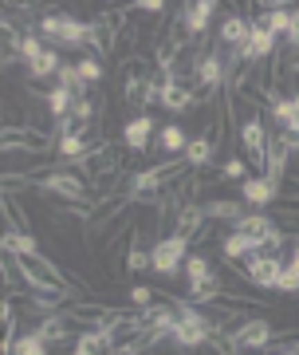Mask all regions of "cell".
Here are the masks:
<instances>
[{
    "instance_id": "cell-1",
    "label": "cell",
    "mask_w": 299,
    "mask_h": 355,
    "mask_svg": "<svg viewBox=\"0 0 299 355\" xmlns=\"http://www.w3.org/2000/svg\"><path fill=\"white\" fill-rule=\"evenodd\" d=\"M174 308H177V324H174V336H170V343H174V347L197 352V347H209V340L217 336V331H224V320L205 316L197 304H189L185 296H181V300H174Z\"/></svg>"
},
{
    "instance_id": "cell-2",
    "label": "cell",
    "mask_w": 299,
    "mask_h": 355,
    "mask_svg": "<svg viewBox=\"0 0 299 355\" xmlns=\"http://www.w3.org/2000/svg\"><path fill=\"white\" fill-rule=\"evenodd\" d=\"M75 170L87 178V186H95V190L102 193L123 178V154H118L114 142H99V146H91V150L75 162Z\"/></svg>"
},
{
    "instance_id": "cell-3",
    "label": "cell",
    "mask_w": 299,
    "mask_h": 355,
    "mask_svg": "<svg viewBox=\"0 0 299 355\" xmlns=\"http://www.w3.org/2000/svg\"><path fill=\"white\" fill-rule=\"evenodd\" d=\"M39 36L55 44V48H83L87 44V20H79L71 12H48L39 16Z\"/></svg>"
},
{
    "instance_id": "cell-4",
    "label": "cell",
    "mask_w": 299,
    "mask_h": 355,
    "mask_svg": "<svg viewBox=\"0 0 299 355\" xmlns=\"http://www.w3.org/2000/svg\"><path fill=\"white\" fill-rule=\"evenodd\" d=\"M150 249H154V268H150V272H158V277L170 280V277H177V272L185 268L189 241L181 237V233H165V237H158Z\"/></svg>"
},
{
    "instance_id": "cell-5",
    "label": "cell",
    "mask_w": 299,
    "mask_h": 355,
    "mask_svg": "<svg viewBox=\"0 0 299 355\" xmlns=\"http://www.w3.org/2000/svg\"><path fill=\"white\" fill-rule=\"evenodd\" d=\"M284 265L287 257L284 253H268V249H260V253L244 257V280H248L252 288H275L280 284V277H284Z\"/></svg>"
},
{
    "instance_id": "cell-6",
    "label": "cell",
    "mask_w": 299,
    "mask_h": 355,
    "mask_svg": "<svg viewBox=\"0 0 299 355\" xmlns=\"http://www.w3.org/2000/svg\"><path fill=\"white\" fill-rule=\"evenodd\" d=\"M272 340H275V328L268 324V320H260V316L240 320L237 328H233V343H237V352H240V355L264 352V347H272Z\"/></svg>"
},
{
    "instance_id": "cell-7",
    "label": "cell",
    "mask_w": 299,
    "mask_h": 355,
    "mask_svg": "<svg viewBox=\"0 0 299 355\" xmlns=\"http://www.w3.org/2000/svg\"><path fill=\"white\" fill-rule=\"evenodd\" d=\"M217 8H221L217 0H189V4H181V12H177L181 36L197 44V40L205 36V28H209V20H212V12H217Z\"/></svg>"
},
{
    "instance_id": "cell-8",
    "label": "cell",
    "mask_w": 299,
    "mask_h": 355,
    "mask_svg": "<svg viewBox=\"0 0 299 355\" xmlns=\"http://www.w3.org/2000/svg\"><path fill=\"white\" fill-rule=\"evenodd\" d=\"M268 127H264V119L260 114H248L244 123H240V146L248 150V158H252V166H268Z\"/></svg>"
},
{
    "instance_id": "cell-9",
    "label": "cell",
    "mask_w": 299,
    "mask_h": 355,
    "mask_svg": "<svg viewBox=\"0 0 299 355\" xmlns=\"http://www.w3.org/2000/svg\"><path fill=\"white\" fill-rule=\"evenodd\" d=\"M275 51H280V40L260 20H252V40L244 48V64H268V60H275Z\"/></svg>"
},
{
    "instance_id": "cell-10",
    "label": "cell",
    "mask_w": 299,
    "mask_h": 355,
    "mask_svg": "<svg viewBox=\"0 0 299 355\" xmlns=\"http://www.w3.org/2000/svg\"><path fill=\"white\" fill-rule=\"evenodd\" d=\"M0 249L8 257H24V261H39V241L28 233V229H20V225H8L4 229V237H0Z\"/></svg>"
},
{
    "instance_id": "cell-11",
    "label": "cell",
    "mask_w": 299,
    "mask_h": 355,
    "mask_svg": "<svg viewBox=\"0 0 299 355\" xmlns=\"http://www.w3.org/2000/svg\"><path fill=\"white\" fill-rule=\"evenodd\" d=\"M205 225H209V221H205V209H201L197 198H189V202L174 214V233H181V237H185L189 245H193V237H197V233H201Z\"/></svg>"
},
{
    "instance_id": "cell-12",
    "label": "cell",
    "mask_w": 299,
    "mask_h": 355,
    "mask_svg": "<svg viewBox=\"0 0 299 355\" xmlns=\"http://www.w3.org/2000/svg\"><path fill=\"white\" fill-rule=\"evenodd\" d=\"M71 324H75L71 312H51V316H44V320L36 324V331L51 343V347H60V343H71V336H75Z\"/></svg>"
},
{
    "instance_id": "cell-13",
    "label": "cell",
    "mask_w": 299,
    "mask_h": 355,
    "mask_svg": "<svg viewBox=\"0 0 299 355\" xmlns=\"http://www.w3.org/2000/svg\"><path fill=\"white\" fill-rule=\"evenodd\" d=\"M114 347V331L111 328H87L79 331L71 343V355H107Z\"/></svg>"
},
{
    "instance_id": "cell-14",
    "label": "cell",
    "mask_w": 299,
    "mask_h": 355,
    "mask_svg": "<svg viewBox=\"0 0 299 355\" xmlns=\"http://www.w3.org/2000/svg\"><path fill=\"white\" fill-rule=\"evenodd\" d=\"M275 198H280V190H275L272 182H268V178H244V182H240V202L244 205H256V209H264V205H272Z\"/></svg>"
},
{
    "instance_id": "cell-15",
    "label": "cell",
    "mask_w": 299,
    "mask_h": 355,
    "mask_svg": "<svg viewBox=\"0 0 299 355\" xmlns=\"http://www.w3.org/2000/svg\"><path fill=\"white\" fill-rule=\"evenodd\" d=\"M150 135H154V119H150V114H134V119L123 127V146L134 150V154H142L150 146Z\"/></svg>"
},
{
    "instance_id": "cell-16",
    "label": "cell",
    "mask_w": 299,
    "mask_h": 355,
    "mask_svg": "<svg viewBox=\"0 0 299 355\" xmlns=\"http://www.w3.org/2000/svg\"><path fill=\"white\" fill-rule=\"evenodd\" d=\"M264 245L256 241V237H244V233H224L221 237V253H224V261H244V257H252V253H260Z\"/></svg>"
},
{
    "instance_id": "cell-17",
    "label": "cell",
    "mask_w": 299,
    "mask_h": 355,
    "mask_svg": "<svg viewBox=\"0 0 299 355\" xmlns=\"http://www.w3.org/2000/svg\"><path fill=\"white\" fill-rule=\"evenodd\" d=\"M201 209H205V221H228V225H237L244 217V205L233 198H209V202H201Z\"/></svg>"
},
{
    "instance_id": "cell-18",
    "label": "cell",
    "mask_w": 299,
    "mask_h": 355,
    "mask_svg": "<svg viewBox=\"0 0 299 355\" xmlns=\"http://www.w3.org/2000/svg\"><path fill=\"white\" fill-rule=\"evenodd\" d=\"M212 154H217V142H212L209 135H197V139H189L181 158L189 162V170H205V166L212 162Z\"/></svg>"
},
{
    "instance_id": "cell-19",
    "label": "cell",
    "mask_w": 299,
    "mask_h": 355,
    "mask_svg": "<svg viewBox=\"0 0 299 355\" xmlns=\"http://www.w3.org/2000/svg\"><path fill=\"white\" fill-rule=\"evenodd\" d=\"M221 292H224V280L212 272L209 280H201V284H189L185 300H189V304H197V308H205V304H217V300H221Z\"/></svg>"
},
{
    "instance_id": "cell-20",
    "label": "cell",
    "mask_w": 299,
    "mask_h": 355,
    "mask_svg": "<svg viewBox=\"0 0 299 355\" xmlns=\"http://www.w3.org/2000/svg\"><path fill=\"white\" fill-rule=\"evenodd\" d=\"M185 146H189V135H185L181 123H165V127L158 130V150L162 154H185Z\"/></svg>"
},
{
    "instance_id": "cell-21",
    "label": "cell",
    "mask_w": 299,
    "mask_h": 355,
    "mask_svg": "<svg viewBox=\"0 0 299 355\" xmlns=\"http://www.w3.org/2000/svg\"><path fill=\"white\" fill-rule=\"evenodd\" d=\"M44 103H48V114L55 119V123H60V119H67V114H71L75 95H71L67 87H60V83H55V87H51L48 95H44Z\"/></svg>"
},
{
    "instance_id": "cell-22",
    "label": "cell",
    "mask_w": 299,
    "mask_h": 355,
    "mask_svg": "<svg viewBox=\"0 0 299 355\" xmlns=\"http://www.w3.org/2000/svg\"><path fill=\"white\" fill-rule=\"evenodd\" d=\"M8 355H51V343L32 328V331H24V336H16V343H12Z\"/></svg>"
},
{
    "instance_id": "cell-23",
    "label": "cell",
    "mask_w": 299,
    "mask_h": 355,
    "mask_svg": "<svg viewBox=\"0 0 299 355\" xmlns=\"http://www.w3.org/2000/svg\"><path fill=\"white\" fill-rule=\"evenodd\" d=\"M126 268H130V272H146V268H154V249H146L138 237H130V245H126Z\"/></svg>"
},
{
    "instance_id": "cell-24",
    "label": "cell",
    "mask_w": 299,
    "mask_h": 355,
    "mask_svg": "<svg viewBox=\"0 0 299 355\" xmlns=\"http://www.w3.org/2000/svg\"><path fill=\"white\" fill-rule=\"evenodd\" d=\"M60 67H63L60 51L48 48V51L36 60V64H28V76H32V79H51V76H60Z\"/></svg>"
},
{
    "instance_id": "cell-25",
    "label": "cell",
    "mask_w": 299,
    "mask_h": 355,
    "mask_svg": "<svg viewBox=\"0 0 299 355\" xmlns=\"http://www.w3.org/2000/svg\"><path fill=\"white\" fill-rule=\"evenodd\" d=\"M189 277V284H201V280H209L212 277V261L205 253H189L185 257V268H181Z\"/></svg>"
},
{
    "instance_id": "cell-26",
    "label": "cell",
    "mask_w": 299,
    "mask_h": 355,
    "mask_svg": "<svg viewBox=\"0 0 299 355\" xmlns=\"http://www.w3.org/2000/svg\"><path fill=\"white\" fill-rule=\"evenodd\" d=\"M75 67H79V76H83V83H87V87H91V83H102V76H107V71H102V64L95 60V55H87V60H79Z\"/></svg>"
},
{
    "instance_id": "cell-27",
    "label": "cell",
    "mask_w": 299,
    "mask_h": 355,
    "mask_svg": "<svg viewBox=\"0 0 299 355\" xmlns=\"http://www.w3.org/2000/svg\"><path fill=\"white\" fill-rule=\"evenodd\" d=\"M275 292H284V296H299V268L287 261L284 265V277H280V284H275Z\"/></svg>"
},
{
    "instance_id": "cell-28",
    "label": "cell",
    "mask_w": 299,
    "mask_h": 355,
    "mask_svg": "<svg viewBox=\"0 0 299 355\" xmlns=\"http://www.w3.org/2000/svg\"><path fill=\"white\" fill-rule=\"evenodd\" d=\"M126 300H130V304H134L138 312H142V308L154 304V288H146V284H134V288L126 292Z\"/></svg>"
},
{
    "instance_id": "cell-29",
    "label": "cell",
    "mask_w": 299,
    "mask_h": 355,
    "mask_svg": "<svg viewBox=\"0 0 299 355\" xmlns=\"http://www.w3.org/2000/svg\"><path fill=\"white\" fill-rule=\"evenodd\" d=\"M217 174H221V182H244V162L240 158H228Z\"/></svg>"
},
{
    "instance_id": "cell-30",
    "label": "cell",
    "mask_w": 299,
    "mask_h": 355,
    "mask_svg": "<svg viewBox=\"0 0 299 355\" xmlns=\"http://www.w3.org/2000/svg\"><path fill=\"white\" fill-rule=\"evenodd\" d=\"M260 355H299V340H287V343H272V347H264Z\"/></svg>"
},
{
    "instance_id": "cell-31",
    "label": "cell",
    "mask_w": 299,
    "mask_h": 355,
    "mask_svg": "<svg viewBox=\"0 0 299 355\" xmlns=\"http://www.w3.org/2000/svg\"><path fill=\"white\" fill-rule=\"evenodd\" d=\"M284 44H287V48H299V4L291 8V28H287Z\"/></svg>"
},
{
    "instance_id": "cell-32",
    "label": "cell",
    "mask_w": 299,
    "mask_h": 355,
    "mask_svg": "<svg viewBox=\"0 0 299 355\" xmlns=\"http://www.w3.org/2000/svg\"><path fill=\"white\" fill-rule=\"evenodd\" d=\"M130 8H134V12H142V16H158L165 4H162V0H138V4H130Z\"/></svg>"
},
{
    "instance_id": "cell-33",
    "label": "cell",
    "mask_w": 299,
    "mask_h": 355,
    "mask_svg": "<svg viewBox=\"0 0 299 355\" xmlns=\"http://www.w3.org/2000/svg\"><path fill=\"white\" fill-rule=\"evenodd\" d=\"M107 355H146V347H142V343H118V347H111Z\"/></svg>"
},
{
    "instance_id": "cell-34",
    "label": "cell",
    "mask_w": 299,
    "mask_h": 355,
    "mask_svg": "<svg viewBox=\"0 0 299 355\" xmlns=\"http://www.w3.org/2000/svg\"><path fill=\"white\" fill-rule=\"evenodd\" d=\"M287 261H291V265L299 268V241H296V249H291V257H287Z\"/></svg>"
}]
</instances>
